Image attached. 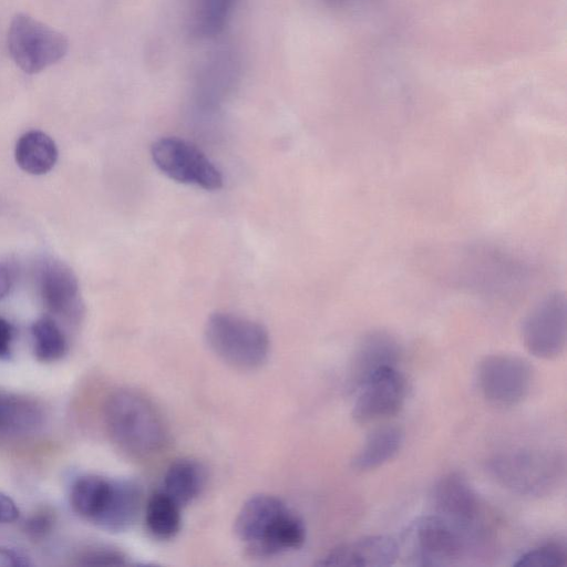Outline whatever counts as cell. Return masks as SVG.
<instances>
[{
	"label": "cell",
	"mask_w": 567,
	"mask_h": 567,
	"mask_svg": "<svg viewBox=\"0 0 567 567\" xmlns=\"http://www.w3.org/2000/svg\"><path fill=\"white\" fill-rule=\"evenodd\" d=\"M234 530L246 551L258 558L298 549L306 540L303 520L270 494L249 497L237 513Z\"/></svg>",
	"instance_id": "obj_1"
},
{
	"label": "cell",
	"mask_w": 567,
	"mask_h": 567,
	"mask_svg": "<svg viewBox=\"0 0 567 567\" xmlns=\"http://www.w3.org/2000/svg\"><path fill=\"white\" fill-rule=\"evenodd\" d=\"M109 434L124 452L147 457L163 451L169 433L164 417L145 394L133 389H117L103 406Z\"/></svg>",
	"instance_id": "obj_2"
},
{
	"label": "cell",
	"mask_w": 567,
	"mask_h": 567,
	"mask_svg": "<svg viewBox=\"0 0 567 567\" xmlns=\"http://www.w3.org/2000/svg\"><path fill=\"white\" fill-rule=\"evenodd\" d=\"M72 509L99 528L124 532L136 522L142 507V488L133 480L83 475L70 492Z\"/></svg>",
	"instance_id": "obj_3"
},
{
	"label": "cell",
	"mask_w": 567,
	"mask_h": 567,
	"mask_svg": "<svg viewBox=\"0 0 567 567\" xmlns=\"http://www.w3.org/2000/svg\"><path fill=\"white\" fill-rule=\"evenodd\" d=\"M491 476L513 493L543 497L560 487L566 476V456L549 447L506 451L487 462Z\"/></svg>",
	"instance_id": "obj_4"
},
{
	"label": "cell",
	"mask_w": 567,
	"mask_h": 567,
	"mask_svg": "<svg viewBox=\"0 0 567 567\" xmlns=\"http://www.w3.org/2000/svg\"><path fill=\"white\" fill-rule=\"evenodd\" d=\"M204 338L215 355L239 370H255L269 355L267 329L259 322L234 313H212L205 323Z\"/></svg>",
	"instance_id": "obj_5"
},
{
	"label": "cell",
	"mask_w": 567,
	"mask_h": 567,
	"mask_svg": "<svg viewBox=\"0 0 567 567\" xmlns=\"http://www.w3.org/2000/svg\"><path fill=\"white\" fill-rule=\"evenodd\" d=\"M399 546L410 566L443 567L454 565L466 551L468 538L436 514L412 522Z\"/></svg>",
	"instance_id": "obj_6"
},
{
	"label": "cell",
	"mask_w": 567,
	"mask_h": 567,
	"mask_svg": "<svg viewBox=\"0 0 567 567\" xmlns=\"http://www.w3.org/2000/svg\"><path fill=\"white\" fill-rule=\"evenodd\" d=\"M8 49L22 71L34 74L62 60L69 50V42L59 31L25 13H19L9 27Z\"/></svg>",
	"instance_id": "obj_7"
},
{
	"label": "cell",
	"mask_w": 567,
	"mask_h": 567,
	"mask_svg": "<svg viewBox=\"0 0 567 567\" xmlns=\"http://www.w3.org/2000/svg\"><path fill=\"white\" fill-rule=\"evenodd\" d=\"M520 336L526 350L535 358H558L567 341L566 293L555 290L539 299L524 317Z\"/></svg>",
	"instance_id": "obj_8"
},
{
	"label": "cell",
	"mask_w": 567,
	"mask_h": 567,
	"mask_svg": "<svg viewBox=\"0 0 567 567\" xmlns=\"http://www.w3.org/2000/svg\"><path fill=\"white\" fill-rule=\"evenodd\" d=\"M483 398L499 408L515 406L529 393L534 381L530 363L516 354L495 353L481 360L476 371Z\"/></svg>",
	"instance_id": "obj_9"
},
{
	"label": "cell",
	"mask_w": 567,
	"mask_h": 567,
	"mask_svg": "<svg viewBox=\"0 0 567 567\" xmlns=\"http://www.w3.org/2000/svg\"><path fill=\"white\" fill-rule=\"evenodd\" d=\"M151 156L167 177L206 190L223 186V177L214 163L193 143L175 136L158 138L152 144Z\"/></svg>",
	"instance_id": "obj_10"
},
{
	"label": "cell",
	"mask_w": 567,
	"mask_h": 567,
	"mask_svg": "<svg viewBox=\"0 0 567 567\" xmlns=\"http://www.w3.org/2000/svg\"><path fill=\"white\" fill-rule=\"evenodd\" d=\"M352 417L368 424L395 415L406 398V381L395 367H383L368 377L357 389Z\"/></svg>",
	"instance_id": "obj_11"
},
{
	"label": "cell",
	"mask_w": 567,
	"mask_h": 567,
	"mask_svg": "<svg viewBox=\"0 0 567 567\" xmlns=\"http://www.w3.org/2000/svg\"><path fill=\"white\" fill-rule=\"evenodd\" d=\"M434 514L461 530L467 538L474 537L480 519V502L468 480L460 472L443 475L432 492Z\"/></svg>",
	"instance_id": "obj_12"
},
{
	"label": "cell",
	"mask_w": 567,
	"mask_h": 567,
	"mask_svg": "<svg viewBox=\"0 0 567 567\" xmlns=\"http://www.w3.org/2000/svg\"><path fill=\"white\" fill-rule=\"evenodd\" d=\"M39 292L54 316L76 320L82 315L80 286L73 270L56 259L43 260L38 271Z\"/></svg>",
	"instance_id": "obj_13"
},
{
	"label": "cell",
	"mask_w": 567,
	"mask_h": 567,
	"mask_svg": "<svg viewBox=\"0 0 567 567\" xmlns=\"http://www.w3.org/2000/svg\"><path fill=\"white\" fill-rule=\"evenodd\" d=\"M399 544L389 536L373 535L340 544L322 556L319 567H389L395 564Z\"/></svg>",
	"instance_id": "obj_14"
},
{
	"label": "cell",
	"mask_w": 567,
	"mask_h": 567,
	"mask_svg": "<svg viewBox=\"0 0 567 567\" xmlns=\"http://www.w3.org/2000/svg\"><path fill=\"white\" fill-rule=\"evenodd\" d=\"M401 347L395 337L383 330L367 333L359 342L349 369V386L357 390L363 381L383 367H395Z\"/></svg>",
	"instance_id": "obj_15"
},
{
	"label": "cell",
	"mask_w": 567,
	"mask_h": 567,
	"mask_svg": "<svg viewBox=\"0 0 567 567\" xmlns=\"http://www.w3.org/2000/svg\"><path fill=\"white\" fill-rule=\"evenodd\" d=\"M404 432L396 424H381L372 429L351 460L357 472L375 470L392 460L401 450Z\"/></svg>",
	"instance_id": "obj_16"
},
{
	"label": "cell",
	"mask_w": 567,
	"mask_h": 567,
	"mask_svg": "<svg viewBox=\"0 0 567 567\" xmlns=\"http://www.w3.org/2000/svg\"><path fill=\"white\" fill-rule=\"evenodd\" d=\"M206 481L204 465L194 458L183 457L167 467L161 489L183 507L202 494Z\"/></svg>",
	"instance_id": "obj_17"
},
{
	"label": "cell",
	"mask_w": 567,
	"mask_h": 567,
	"mask_svg": "<svg viewBox=\"0 0 567 567\" xmlns=\"http://www.w3.org/2000/svg\"><path fill=\"white\" fill-rule=\"evenodd\" d=\"M58 155L54 141L38 130L22 134L14 148L18 166L31 175H43L50 172L58 161Z\"/></svg>",
	"instance_id": "obj_18"
},
{
	"label": "cell",
	"mask_w": 567,
	"mask_h": 567,
	"mask_svg": "<svg viewBox=\"0 0 567 567\" xmlns=\"http://www.w3.org/2000/svg\"><path fill=\"white\" fill-rule=\"evenodd\" d=\"M42 411L33 401L0 391V436L32 433L41 426Z\"/></svg>",
	"instance_id": "obj_19"
},
{
	"label": "cell",
	"mask_w": 567,
	"mask_h": 567,
	"mask_svg": "<svg viewBox=\"0 0 567 567\" xmlns=\"http://www.w3.org/2000/svg\"><path fill=\"white\" fill-rule=\"evenodd\" d=\"M182 506L162 489L155 492L145 507V526L156 539L167 540L179 532Z\"/></svg>",
	"instance_id": "obj_20"
},
{
	"label": "cell",
	"mask_w": 567,
	"mask_h": 567,
	"mask_svg": "<svg viewBox=\"0 0 567 567\" xmlns=\"http://www.w3.org/2000/svg\"><path fill=\"white\" fill-rule=\"evenodd\" d=\"M33 352L38 361L52 363L64 357L68 342L58 323L48 316L37 319L31 326Z\"/></svg>",
	"instance_id": "obj_21"
},
{
	"label": "cell",
	"mask_w": 567,
	"mask_h": 567,
	"mask_svg": "<svg viewBox=\"0 0 567 567\" xmlns=\"http://www.w3.org/2000/svg\"><path fill=\"white\" fill-rule=\"evenodd\" d=\"M234 0H196L193 14V32L198 37H214L228 19Z\"/></svg>",
	"instance_id": "obj_22"
},
{
	"label": "cell",
	"mask_w": 567,
	"mask_h": 567,
	"mask_svg": "<svg viewBox=\"0 0 567 567\" xmlns=\"http://www.w3.org/2000/svg\"><path fill=\"white\" fill-rule=\"evenodd\" d=\"M515 567H566L567 549L565 544L550 542L523 554Z\"/></svg>",
	"instance_id": "obj_23"
},
{
	"label": "cell",
	"mask_w": 567,
	"mask_h": 567,
	"mask_svg": "<svg viewBox=\"0 0 567 567\" xmlns=\"http://www.w3.org/2000/svg\"><path fill=\"white\" fill-rule=\"evenodd\" d=\"M78 564L85 567L127 566V556L113 546L95 545L84 549L78 557Z\"/></svg>",
	"instance_id": "obj_24"
},
{
	"label": "cell",
	"mask_w": 567,
	"mask_h": 567,
	"mask_svg": "<svg viewBox=\"0 0 567 567\" xmlns=\"http://www.w3.org/2000/svg\"><path fill=\"white\" fill-rule=\"evenodd\" d=\"M31 557L22 549L0 545V567H31Z\"/></svg>",
	"instance_id": "obj_25"
},
{
	"label": "cell",
	"mask_w": 567,
	"mask_h": 567,
	"mask_svg": "<svg viewBox=\"0 0 567 567\" xmlns=\"http://www.w3.org/2000/svg\"><path fill=\"white\" fill-rule=\"evenodd\" d=\"M52 526V516L48 513H39L25 522L24 529L33 537H42L51 530Z\"/></svg>",
	"instance_id": "obj_26"
},
{
	"label": "cell",
	"mask_w": 567,
	"mask_h": 567,
	"mask_svg": "<svg viewBox=\"0 0 567 567\" xmlns=\"http://www.w3.org/2000/svg\"><path fill=\"white\" fill-rule=\"evenodd\" d=\"M14 330L9 321L0 317V361H7L12 355Z\"/></svg>",
	"instance_id": "obj_27"
},
{
	"label": "cell",
	"mask_w": 567,
	"mask_h": 567,
	"mask_svg": "<svg viewBox=\"0 0 567 567\" xmlns=\"http://www.w3.org/2000/svg\"><path fill=\"white\" fill-rule=\"evenodd\" d=\"M20 511L16 502L7 494L0 492V523L9 524L16 522Z\"/></svg>",
	"instance_id": "obj_28"
},
{
	"label": "cell",
	"mask_w": 567,
	"mask_h": 567,
	"mask_svg": "<svg viewBox=\"0 0 567 567\" xmlns=\"http://www.w3.org/2000/svg\"><path fill=\"white\" fill-rule=\"evenodd\" d=\"M12 286L11 270L7 265L0 262V300L3 299L10 291Z\"/></svg>",
	"instance_id": "obj_29"
},
{
	"label": "cell",
	"mask_w": 567,
	"mask_h": 567,
	"mask_svg": "<svg viewBox=\"0 0 567 567\" xmlns=\"http://www.w3.org/2000/svg\"><path fill=\"white\" fill-rule=\"evenodd\" d=\"M331 7H349L355 3H360L362 0H323Z\"/></svg>",
	"instance_id": "obj_30"
}]
</instances>
